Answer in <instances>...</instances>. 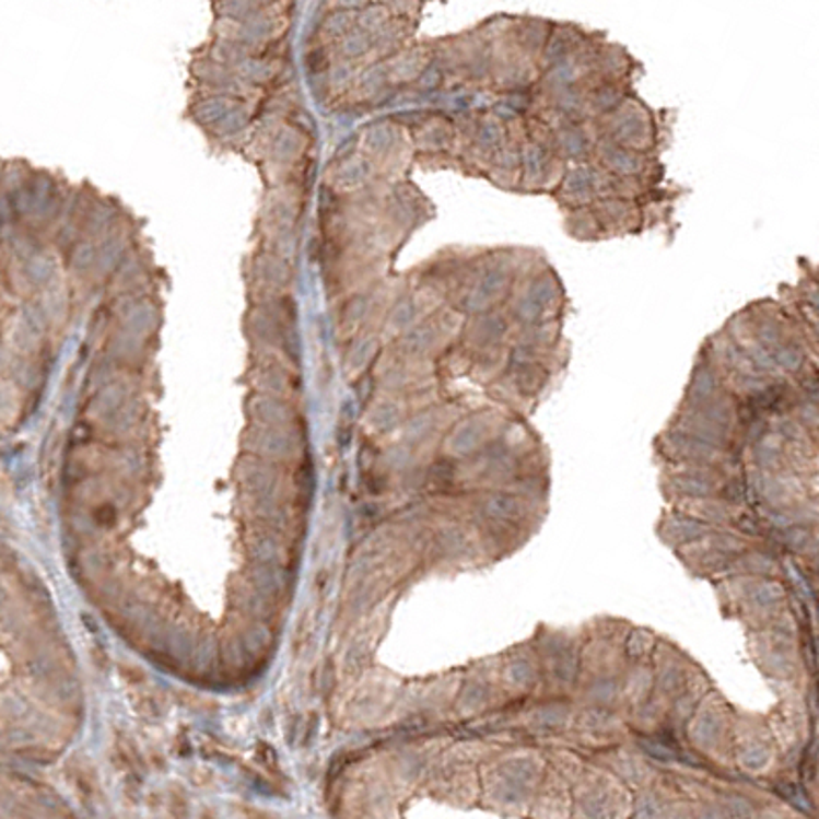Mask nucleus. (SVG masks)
Wrapping results in <instances>:
<instances>
[{
  "mask_svg": "<svg viewBox=\"0 0 819 819\" xmlns=\"http://www.w3.org/2000/svg\"><path fill=\"white\" fill-rule=\"evenodd\" d=\"M569 358V341L559 348H535L512 341L507 368L487 390L502 409L512 416L526 418L565 372Z\"/></svg>",
  "mask_w": 819,
  "mask_h": 819,
  "instance_id": "obj_1",
  "label": "nucleus"
},
{
  "mask_svg": "<svg viewBox=\"0 0 819 819\" xmlns=\"http://www.w3.org/2000/svg\"><path fill=\"white\" fill-rule=\"evenodd\" d=\"M530 247H491L475 251L465 261L460 284L454 292L456 311L463 317H479L503 308L526 266Z\"/></svg>",
  "mask_w": 819,
  "mask_h": 819,
  "instance_id": "obj_2",
  "label": "nucleus"
},
{
  "mask_svg": "<svg viewBox=\"0 0 819 819\" xmlns=\"http://www.w3.org/2000/svg\"><path fill=\"white\" fill-rule=\"evenodd\" d=\"M729 320L736 323L739 329H744L769 353L779 372L788 381L802 376L805 368L814 362V355L797 320L781 301L762 299L750 302L734 313Z\"/></svg>",
  "mask_w": 819,
  "mask_h": 819,
  "instance_id": "obj_3",
  "label": "nucleus"
},
{
  "mask_svg": "<svg viewBox=\"0 0 819 819\" xmlns=\"http://www.w3.org/2000/svg\"><path fill=\"white\" fill-rule=\"evenodd\" d=\"M516 329L547 323H565L569 299L559 271L540 249H530L526 266L519 271L512 296L503 306Z\"/></svg>",
  "mask_w": 819,
  "mask_h": 819,
  "instance_id": "obj_4",
  "label": "nucleus"
},
{
  "mask_svg": "<svg viewBox=\"0 0 819 819\" xmlns=\"http://www.w3.org/2000/svg\"><path fill=\"white\" fill-rule=\"evenodd\" d=\"M594 124L600 138L617 142L624 149L645 152L652 156H662L666 149L668 124L657 109H653L647 101L636 95V91L617 112Z\"/></svg>",
  "mask_w": 819,
  "mask_h": 819,
  "instance_id": "obj_5",
  "label": "nucleus"
},
{
  "mask_svg": "<svg viewBox=\"0 0 819 819\" xmlns=\"http://www.w3.org/2000/svg\"><path fill=\"white\" fill-rule=\"evenodd\" d=\"M666 189L662 187L655 194H645L633 185L622 184L617 177H612L608 171H604L598 163H582V165H569L565 168L563 179L552 191L551 198L559 210L575 212L592 208L598 201L610 200V198H629V200L652 201L662 196Z\"/></svg>",
  "mask_w": 819,
  "mask_h": 819,
  "instance_id": "obj_6",
  "label": "nucleus"
},
{
  "mask_svg": "<svg viewBox=\"0 0 819 819\" xmlns=\"http://www.w3.org/2000/svg\"><path fill=\"white\" fill-rule=\"evenodd\" d=\"M519 191L522 196H551L565 175V161L552 142L551 126L533 116L524 124L519 144Z\"/></svg>",
  "mask_w": 819,
  "mask_h": 819,
  "instance_id": "obj_7",
  "label": "nucleus"
},
{
  "mask_svg": "<svg viewBox=\"0 0 819 819\" xmlns=\"http://www.w3.org/2000/svg\"><path fill=\"white\" fill-rule=\"evenodd\" d=\"M594 163L622 184L633 185L645 194H655L666 184V165L662 156L631 151L606 138H598Z\"/></svg>",
  "mask_w": 819,
  "mask_h": 819,
  "instance_id": "obj_8",
  "label": "nucleus"
},
{
  "mask_svg": "<svg viewBox=\"0 0 819 819\" xmlns=\"http://www.w3.org/2000/svg\"><path fill=\"white\" fill-rule=\"evenodd\" d=\"M655 452L664 467H713L725 470L744 468V458L736 451H727L715 444L702 442L694 435L666 430L655 440Z\"/></svg>",
  "mask_w": 819,
  "mask_h": 819,
  "instance_id": "obj_9",
  "label": "nucleus"
},
{
  "mask_svg": "<svg viewBox=\"0 0 819 819\" xmlns=\"http://www.w3.org/2000/svg\"><path fill=\"white\" fill-rule=\"evenodd\" d=\"M512 418L514 416L502 407H485L470 413L456 425L452 451L458 456H477L503 434Z\"/></svg>",
  "mask_w": 819,
  "mask_h": 819,
  "instance_id": "obj_10",
  "label": "nucleus"
},
{
  "mask_svg": "<svg viewBox=\"0 0 819 819\" xmlns=\"http://www.w3.org/2000/svg\"><path fill=\"white\" fill-rule=\"evenodd\" d=\"M732 725L734 723H732V717H729L727 701L721 694H717V692H711L697 706L694 717H690V723H688L690 744L699 752H721L725 748V739L729 737V727Z\"/></svg>",
  "mask_w": 819,
  "mask_h": 819,
  "instance_id": "obj_11",
  "label": "nucleus"
},
{
  "mask_svg": "<svg viewBox=\"0 0 819 819\" xmlns=\"http://www.w3.org/2000/svg\"><path fill=\"white\" fill-rule=\"evenodd\" d=\"M547 121V119H542ZM551 126L552 142L559 156L565 165H582L592 163L598 144V130L594 121H569V119H552L547 121Z\"/></svg>",
  "mask_w": 819,
  "mask_h": 819,
  "instance_id": "obj_12",
  "label": "nucleus"
},
{
  "mask_svg": "<svg viewBox=\"0 0 819 819\" xmlns=\"http://www.w3.org/2000/svg\"><path fill=\"white\" fill-rule=\"evenodd\" d=\"M725 393H729L727 378L709 350V346L702 341L701 348L694 355V364L686 383L682 401L678 405H701V402L713 401Z\"/></svg>",
  "mask_w": 819,
  "mask_h": 819,
  "instance_id": "obj_13",
  "label": "nucleus"
},
{
  "mask_svg": "<svg viewBox=\"0 0 819 819\" xmlns=\"http://www.w3.org/2000/svg\"><path fill=\"white\" fill-rule=\"evenodd\" d=\"M737 737L734 741L737 762L748 772H764L772 767L776 753V737L770 732L767 723H741L736 725Z\"/></svg>",
  "mask_w": 819,
  "mask_h": 819,
  "instance_id": "obj_14",
  "label": "nucleus"
},
{
  "mask_svg": "<svg viewBox=\"0 0 819 819\" xmlns=\"http://www.w3.org/2000/svg\"><path fill=\"white\" fill-rule=\"evenodd\" d=\"M542 664L538 652L533 647L519 645L514 652H510L507 659H503L500 682L503 690L512 697H526L535 690L542 680Z\"/></svg>",
  "mask_w": 819,
  "mask_h": 819,
  "instance_id": "obj_15",
  "label": "nucleus"
},
{
  "mask_svg": "<svg viewBox=\"0 0 819 819\" xmlns=\"http://www.w3.org/2000/svg\"><path fill=\"white\" fill-rule=\"evenodd\" d=\"M600 34L602 32L587 30L584 25L573 23V21H554L551 35H549V42H547L545 51L540 56V62H538L540 72L547 70V68L554 67V65H559V62H563V60H568L569 56L577 54L587 44H592Z\"/></svg>",
  "mask_w": 819,
  "mask_h": 819,
  "instance_id": "obj_16",
  "label": "nucleus"
},
{
  "mask_svg": "<svg viewBox=\"0 0 819 819\" xmlns=\"http://www.w3.org/2000/svg\"><path fill=\"white\" fill-rule=\"evenodd\" d=\"M507 138H510V128L503 124L502 119H498L491 112L479 116L475 134L467 147L468 156L472 159L470 165L477 167V175L487 177L491 161L505 147Z\"/></svg>",
  "mask_w": 819,
  "mask_h": 819,
  "instance_id": "obj_17",
  "label": "nucleus"
},
{
  "mask_svg": "<svg viewBox=\"0 0 819 819\" xmlns=\"http://www.w3.org/2000/svg\"><path fill=\"white\" fill-rule=\"evenodd\" d=\"M524 124L507 126L510 138H507L502 151L495 154V159L491 161L489 171H487V179L498 189L507 191V194H518L519 191V175H522L519 144H522V136H524Z\"/></svg>",
  "mask_w": 819,
  "mask_h": 819,
  "instance_id": "obj_18",
  "label": "nucleus"
},
{
  "mask_svg": "<svg viewBox=\"0 0 819 819\" xmlns=\"http://www.w3.org/2000/svg\"><path fill=\"white\" fill-rule=\"evenodd\" d=\"M554 21L538 15H512L507 37L526 58L540 62V56L549 42Z\"/></svg>",
  "mask_w": 819,
  "mask_h": 819,
  "instance_id": "obj_19",
  "label": "nucleus"
},
{
  "mask_svg": "<svg viewBox=\"0 0 819 819\" xmlns=\"http://www.w3.org/2000/svg\"><path fill=\"white\" fill-rule=\"evenodd\" d=\"M575 727L585 744H608V739H617L622 734V719L610 706L587 704L580 715H575Z\"/></svg>",
  "mask_w": 819,
  "mask_h": 819,
  "instance_id": "obj_20",
  "label": "nucleus"
},
{
  "mask_svg": "<svg viewBox=\"0 0 819 819\" xmlns=\"http://www.w3.org/2000/svg\"><path fill=\"white\" fill-rule=\"evenodd\" d=\"M635 93V84L596 83L585 89V112L589 121H600L617 112Z\"/></svg>",
  "mask_w": 819,
  "mask_h": 819,
  "instance_id": "obj_21",
  "label": "nucleus"
},
{
  "mask_svg": "<svg viewBox=\"0 0 819 819\" xmlns=\"http://www.w3.org/2000/svg\"><path fill=\"white\" fill-rule=\"evenodd\" d=\"M709 533H713L711 524H706L699 518H692V516L682 514L678 510L671 512V514H666L664 519L659 522V528H657V535L662 536V540L669 547L678 549V551L685 549L688 545H692V542H697V540H701L702 536H706Z\"/></svg>",
  "mask_w": 819,
  "mask_h": 819,
  "instance_id": "obj_22",
  "label": "nucleus"
},
{
  "mask_svg": "<svg viewBox=\"0 0 819 819\" xmlns=\"http://www.w3.org/2000/svg\"><path fill=\"white\" fill-rule=\"evenodd\" d=\"M575 715L568 702H542L522 713V723L535 734H557L575 723Z\"/></svg>",
  "mask_w": 819,
  "mask_h": 819,
  "instance_id": "obj_23",
  "label": "nucleus"
},
{
  "mask_svg": "<svg viewBox=\"0 0 819 819\" xmlns=\"http://www.w3.org/2000/svg\"><path fill=\"white\" fill-rule=\"evenodd\" d=\"M653 688H655L653 669L650 666H643V664H635L631 668V671H629V676L624 678V682H622L620 699L629 702L633 706V711H635L641 704H645V702L652 699Z\"/></svg>",
  "mask_w": 819,
  "mask_h": 819,
  "instance_id": "obj_24",
  "label": "nucleus"
},
{
  "mask_svg": "<svg viewBox=\"0 0 819 819\" xmlns=\"http://www.w3.org/2000/svg\"><path fill=\"white\" fill-rule=\"evenodd\" d=\"M563 229L569 238L580 241V243H602V234L598 229V222L594 218L592 208L575 210V212H565L563 214Z\"/></svg>",
  "mask_w": 819,
  "mask_h": 819,
  "instance_id": "obj_25",
  "label": "nucleus"
},
{
  "mask_svg": "<svg viewBox=\"0 0 819 819\" xmlns=\"http://www.w3.org/2000/svg\"><path fill=\"white\" fill-rule=\"evenodd\" d=\"M655 647H657L655 636L650 631H643V629L631 631V635H627V639H624V652L636 664H643V659H641L643 653L650 657L655 652Z\"/></svg>",
  "mask_w": 819,
  "mask_h": 819,
  "instance_id": "obj_26",
  "label": "nucleus"
},
{
  "mask_svg": "<svg viewBox=\"0 0 819 819\" xmlns=\"http://www.w3.org/2000/svg\"><path fill=\"white\" fill-rule=\"evenodd\" d=\"M816 776H818V783H819V760H818V774H816Z\"/></svg>",
  "mask_w": 819,
  "mask_h": 819,
  "instance_id": "obj_27",
  "label": "nucleus"
},
{
  "mask_svg": "<svg viewBox=\"0 0 819 819\" xmlns=\"http://www.w3.org/2000/svg\"><path fill=\"white\" fill-rule=\"evenodd\" d=\"M818 604H819V592H818Z\"/></svg>",
  "mask_w": 819,
  "mask_h": 819,
  "instance_id": "obj_28",
  "label": "nucleus"
}]
</instances>
